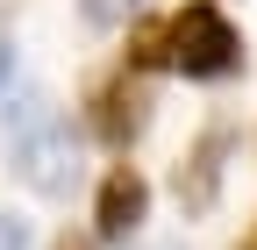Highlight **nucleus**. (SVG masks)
Returning a JSON list of instances; mask_svg holds the SVG:
<instances>
[{
    "label": "nucleus",
    "instance_id": "nucleus-1",
    "mask_svg": "<svg viewBox=\"0 0 257 250\" xmlns=\"http://www.w3.org/2000/svg\"><path fill=\"white\" fill-rule=\"evenodd\" d=\"M121 65H136V72H179V79L221 86V79L243 72V36H236V22L221 15L214 0H186L179 15L128 29Z\"/></svg>",
    "mask_w": 257,
    "mask_h": 250
},
{
    "label": "nucleus",
    "instance_id": "nucleus-2",
    "mask_svg": "<svg viewBox=\"0 0 257 250\" xmlns=\"http://www.w3.org/2000/svg\"><path fill=\"white\" fill-rule=\"evenodd\" d=\"M150 72H136V65H114L100 86H93V100H86V129L100 136L107 150H128L143 129H150Z\"/></svg>",
    "mask_w": 257,
    "mask_h": 250
},
{
    "label": "nucleus",
    "instance_id": "nucleus-3",
    "mask_svg": "<svg viewBox=\"0 0 257 250\" xmlns=\"http://www.w3.org/2000/svg\"><path fill=\"white\" fill-rule=\"evenodd\" d=\"M15 172L29 193H43V200H64L79 186V136L64 129V121H36V129H22L15 143Z\"/></svg>",
    "mask_w": 257,
    "mask_h": 250
},
{
    "label": "nucleus",
    "instance_id": "nucleus-4",
    "mask_svg": "<svg viewBox=\"0 0 257 250\" xmlns=\"http://www.w3.org/2000/svg\"><path fill=\"white\" fill-rule=\"evenodd\" d=\"M229 158H236V129H229V121H207V129L193 136V150L179 158V172H172V193H179L186 214H214V207H221Z\"/></svg>",
    "mask_w": 257,
    "mask_h": 250
},
{
    "label": "nucleus",
    "instance_id": "nucleus-5",
    "mask_svg": "<svg viewBox=\"0 0 257 250\" xmlns=\"http://www.w3.org/2000/svg\"><path fill=\"white\" fill-rule=\"evenodd\" d=\"M150 222V179L136 165H114L100 179V200H93V236L100 243H136Z\"/></svg>",
    "mask_w": 257,
    "mask_h": 250
},
{
    "label": "nucleus",
    "instance_id": "nucleus-6",
    "mask_svg": "<svg viewBox=\"0 0 257 250\" xmlns=\"http://www.w3.org/2000/svg\"><path fill=\"white\" fill-rule=\"evenodd\" d=\"M79 15L93 29H128V22L143 15V0H79Z\"/></svg>",
    "mask_w": 257,
    "mask_h": 250
},
{
    "label": "nucleus",
    "instance_id": "nucleus-7",
    "mask_svg": "<svg viewBox=\"0 0 257 250\" xmlns=\"http://www.w3.org/2000/svg\"><path fill=\"white\" fill-rule=\"evenodd\" d=\"M0 250H29V222L8 214V207H0Z\"/></svg>",
    "mask_w": 257,
    "mask_h": 250
},
{
    "label": "nucleus",
    "instance_id": "nucleus-8",
    "mask_svg": "<svg viewBox=\"0 0 257 250\" xmlns=\"http://www.w3.org/2000/svg\"><path fill=\"white\" fill-rule=\"evenodd\" d=\"M57 250H100V236H72V229H64V236H57Z\"/></svg>",
    "mask_w": 257,
    "mask_h": 250
},
{
    "label": "nucleus",
    "instance_id": "nucleus-9",
    "mask_svg": "<svg viewBox=\"0 0 257 250\" xmlns=\"http://www.w3.org/2000/svg\"><path fill=\"white\" fill-rule=\"evenodd\" d=\"M8 72H15V43H8V29H0V86H8Z\"/></svg>",
    "mask_w": 257,
    "mask_h": 250
},
{
    "label": "nucleus",
    "instance_id": "nucleus-10",
    "mask_svg": "<svg viewBox=\"0 0 257 250\" xmlns=\"http://www.w3.org/2000/svg\"><path fill=\"white\" fill-rule=\"evenodd\" d=\"M236 250H257V229H250V236H243V243H236Z\"/></svg>",
    "mask_w": 257,
    "mask_h": 250
}]
</instances>
